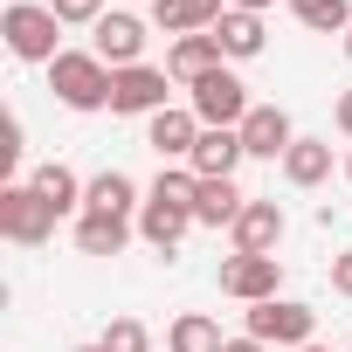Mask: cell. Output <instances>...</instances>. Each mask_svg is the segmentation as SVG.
I'll return each mask as SVG.
<instances>
[{"label":"cell","instance_id":"27","mask_svg":"<svg viewBox=\"0 0 352 352\" xmlns=\"http://www.w3.org/2000/svg\"><path fill=\"white\" fill-rule=\"evenodd\" d=\"M331 290H338V297H352V249H338V256H331Z\"/></svg>","mask_w":352,"mask_h":352},{"label":"cell","instance_id":"25","mask_svg":"<svg viewBox=\"0 0 352 352\" xmlns=\"http://www.w3.org/2000/svg\"><path fill=\"white\" fill-rule=\"evenodd\" d=\"M97 345H104V352H152V331H145L138 318H111Z\"/></svg>","mask_w":352,"mask_h":352},{"label":"cell","instance_id":"3","mask_svg":"<svg viewBox=\"0 0 352 352\" xmlns=\"http://www.w3.org/2000/svg\"><path fill=\"white\" fill-rule=\"evenodd\" d=\"M0 35H8V49H14L21 63H56V56H63V49H56L63 21L49 14V0H14V8L0 14Z\"/></svg>","mask_w":352,"mask_h":352},{"label":"cell","instance_id":"1","mask_svg":"<svg viewBox=\"0 0 352 352\" xmlns=\"http://www.w3.org/2000/svg\"><path fill=\"white\" fill-rule=\"evenodd\" d=\"M111 63L97 56V49H63L56 63H49V90H56V104H69V111H104L111 104Z\"/></svg>","mask_w":352,"mask_h":352},{"label":"cell","instance_id":"11","mask_svg":"<svg viewBox=\"0 0 352 352\" xmlns=\"http://www.w3.org/2000/svg\"><path fill=\"white\" fill-rule=\"evenodd\" d=\"M228 235H235V256H276V242H283V208H276V201H249Z\"/></svg>","mask_w":352,"mask_h":352},{"label":"cell","instance_id":"16","mask_svg":"<svg viewBox=\"0 0 352 352\" xmlns=\"http://www.w3.org/2000/svg\"><path fill=\"white\" fill-rule=\"evenodd\" d=\"M131 208H145L138 201V180H131V173H97V180H90V194H83V214H124L131 221Z\"/></svg>","mask_w":352,"mask_h":352},{"label":"cell","instance_id":"2","mask_svg":"<svg viewBox=\"0 0 352 352\" xmlns=\"http://www.w3.org/2000/svg\"><path fill=\"white\" fill-rule=\"evenodd\" d=\"M187 111H194V118H201L208 131H242V118H249L256 104H249V83H242V76H235V69L221 63L214 76L187 83Z\"/></svg>","mask_w":352,"mask_h":352},{"label":"cell","instance_id":"17","mask_svg":"<svg viewBox=\"0 0 352 352\" xmlns=\"http://www.w3.org/2000/svg\"><path fill=\"white\" fill-rule=\"evenodd\" d=\"M242 208H249V194H242L235 180H201L194 221H201V228H235V221H242Z\"/></svg>","mask_w":352,"mask_h":352},{"label":"cell","instance_id":"10","mask_svg":"<svg viewBox=\"0 0 352 352\" xmlns=\"http://www.w3.org/2000/svg\"><path fill=\"white\" fill-rule=\"evenodd\" d=\"M90 35H97L90 49H97L111 69H138V56H145V21H138V14H104Z\"/></svg>","mask_w":352,"mask_h":352},{"label":"cell","instance_id":"5","mask_svg":"<svg viewBox=\"0 0 352 352\" xmlns=\"http://www.w3.org/2000/svg\"><path fill=\"white\" fill-rule=\"evenodd\" d=\"M311 331H318V311L311 304H297V297H270V304H249V338H263V345H311Z\"/></svg>","mask_w":352,"mask_h":352},{"label":"cell","instance_id":"30","mask_svg":"<svg viewBox=\"0 0 352 352\" xmlns=\"http://www.w3.org/2000/svg\"><path fill=\"white\" fill-rule=\"evenodd\" d=\"M235 8H242V14H263V8H270V0H235Z\"/></svg>","mask_w":352,"mask_h":352},{"label":"cell","instance_id":"7","mask_svg":"<svg viewBox=\"0 0 352 352\" xmlns=\"http://www.w3.org/2000/svg\"><path fill=\"white\" fill-rule=\"evenodd\" d=\"M283 290V263L276 256H228L221 263V297L235 304H270Z\"/></svg>","mask_w":352,"mask_h":352},{"label":"cell","instance_id":"34","mask_svg":"<svg viewBox=\"0 0 352 352\" xmlns=\"http://www.w3.org/2000/svg\"><path fill=\"white\" fill-rule=\"evenodd\" d=\"M345 180H352V159H345Z\"/></svg>","mask_w":352,"mask_h":352},{"label":"cell","instance_id":"12","mask_svg":"<svg viewBox=\"0 0 352 352\" xmlns=\"http://www.w3.org/2000/svg\"><path fill=\"white\" fill-rule=\"evenodd\" d=\"M221 63H228V56H221L214 35H180V42L166 49V76H173V83H201V76H214Z\"/></svg>","mask_w":352,"mask_h":352},{"label":"cell","instance_id":"33","mask_svg":"<svg viewBox=\"0 0 352 352\" xmlns=\"http://www.w3.org/2000/svg\"><path fill=\"white\" fill-rule=\"evenodd\" d=\"M297 352H324V345H297Z\"/></svg>","mask_w":352,"mask_h":352},{"label":"cell","instance_id":"14","mask_svg":"<svg viewBox=\"0 0 352 352\" xmlns=\"http://www.w3.org/2000/svg\"><path fill=\"white\" fill-rule=\"evenodd\" d=\"M249 152H242V131H201V145H194V173L201 180H235V166H242Z\"/></svg>","mask_w":352,"mask_h":352},{"label":"cell","instance_id":"20","mask_svg":"<svg viewBox=\"0 0 352 352\" xmlns=\"http://www.w3.org/2000/svg\"><path fill=\"white\" fill-rule=\"evenodd\" d=\"M283 180H290V187H324V180H331V145H324V138H297V145L283 152Z\"/></svg>","mask_w":352,"mask_h":352},{"label":"cell","instance_id":"24","mask_svg":"<svg viewBox=\"0 0 352 352\" xmlns=\"http://www.w3.org/2000/svg\"><path fill=\"white\" fill-rule=\"evenodd\" d=\"M290 14L318 35H345L352 28V0H290Z\"/></svg>","mask_w":352,"mask_h":352},{"label":"cell","instance_id":"32","mask_svg":"<svg viewBox=\"0 0 352 352\" xmlns=\"http://www.w3.org/2000/svg\"><path fill=\"white\" fill-rule=\"evenodd\" d=\"M76 352H104V345H76Z\"/></svg>","mask_w":352,"mask_h":352},{"label":"cell","instance_id":"31","mask_svg":"<svg viewBox=\"0 0 352 352\" xmlns=\"http://www.w3.org/2000/svg\"><path fill=\"white\" fill-rule=\"evenodd\" d=\"M345 56H352V28H345Z\"/></svg>","mask_w":352,"mask_h":352},{"label":"cell","instance_id":"29","mask_svg":"<svg viewBox=\"0 0 352 352\" xmlns=\"http://www.w3.org/2000/svg\"><path fill=\"white\" fill-rule=\"evenodd\" d=\"M221 352H270V345H263V338H249V331H242V338H228V345H221Z\"/></svg>","mask_w":352,"mask_h":352},{"label":"cell","instance_id":"4","mask_svg":"<svg viewBox=\"0 0 352 352\" xmlns=\"http://www.w3.org/2000/svg\"><path fill=\"white\" fill-rule=\"evenodd\" d=\"M0 235L21 242V249H35V242L56 235V208H49L28 180H8V187H0Z\"/></svg>","mask_w":352,"mask_h":352},{"label":"cell","instance_id":"21","mask_svg":"<svg viewBox=\"0 0 352 352\" xmlns=\"http://www.w3.org/2000/svg\"><path fill=\"white\" fill-rule=\"evenodd\" d=\"M187 228H194V214H187V208H159V201H145V208H138V235H145L159 256L180 249V235H187Z\"/></svg>","mask_w":352,"mask_h":352},{"label":"cell","instance_id":"23","mask_svg":"<svg viewBox=\"0 0 352 352\" xmlns=\"http://www.w3.org/2000/svg\"><path fill=\"white\" fill-rule=\"evenodd\" d=\"M145 201H159V208H187V214H194V201H201V173H194V166H159V180H152Z\"/></svg>","mask_w":352,"mask_h":352},{"label":"cell","instance_id":"26","mask_svg":"<svg viewBox=\"0 0 352 352\" xmlns=\"http://www.w3.org/2000/svg\"><path fill=\"white\" fill-rule=\"evenodd\" d=\"M49 14H56L63 28H97V21H104V0H49Z\"/></svg>","mask_w":352,"mask_h":352},{"label":"cell","instance_id":"6","mask_svg":"<svg viewBox=\"0 0 352 352\" xmlns=\"http://www.w3.org/2000/svg\"><path fill=\"white\" fill-rule=\"evenodd\" d=\"M166 69H152V63H138V69H118L111 76V118H152V111H166Z\"/></svg>","mask_w":352,"mask_h":352},{"label":"cell","instance_id":"8","mask_svg":"<svg viewBox=\"0 0 352 352\" xmlns=\"http://www.w3.org/2000/svg\"><path fill=\"white\" fill-rule=\"evenodd\" d=\"M201 131H208V124H201L187 104H166V111H152V118H145V145H152L159 159H194Z\"/></svg>","mask_w":352,"mask_h":352},{"label":"cell","instance_id":"9","mask_svg":"<svg viewBox=\"0 0 352 352\" xmlns=\"http://www.w3.org/2000/svg\"><path fill=\"white\" fill-rule=\"evenodd\" d=\"M290 145H297V131H290V111L283 104H256L242 118V152L249 159H283Z\"/></svg>","mask_w":352,"mask_h":352},{"label":"cell","instance_id":"13","mask_svg":"<svg viewBox=\"0 0 352 352\" xmlns=\"http://www.w3.org/2000/svg\"><path fill=\"white\" fill-rule=\"evenodd\" d=\"M221 14H228L221 0H152V21H159L173 42H180V35H208Z\"/></svg>","mask_w":352,"mask_h":352},{"label":"cell","instance_id":"28","mask_svg":"<svg viewBox=\"0 0 352 352\" xmlns=\"http://www.w3.org/2000/svg\"><path fill=\"white\" fill-rule=\"evenodd\" d=\"M331 124L352 138V90H338V104H331Z\"/></svg>","mask_w":352,"mask_h":352},{"label":"cell","instance_id":"22","mask_svg":"<svg viewBox=\"0 0 352 352\" xmlns=\"http://www.w3.org/2000/svg\"><path fill=\"white\" fill-rule=\"evenodd\" d=\"M228 338H221V324L208 318V311H180L173 318V331H166V352H221Z\"/></svg>","mask_w":352,"mask_h":352},{"label":"cell","instance_id":"18","mask_svg":"<svg viewBox=\"0 0 352 352\" xmlns=\"http://www.w3.org/2000/svg\"><path fill=\"white\" fill-rule=\"evenodd\" d=\"M28 187H35V194H42V201L56 208V221H63V214H76V208H83V194H90V187L76 180V173H69L63 159H49V166H35V180H28Z\"/></svg>","mask_w":352,"mask_h":352},{"label":"cell","instance_id":"19","mask_svg":"<svg viewBox=\"0 0 352 352\" xmlns=\"http://www.w3.org/2000/svg\"><path fill=\"white\" fill-rule=\"evenodd\" d=\"M124 242H131L124 214H76V249L83 256H124Z\"/></svg>","mask_w":352,"mask_h":352},{"label":"cell","instance_id":"15","mask_svg":"<svg viewBox=\"0 0 352 352\" xmlns=\"http://www.w3.org/2000/svg\"><path fill=\"white\" fill-rule=\"evenodd\" d=\"M208 35L221 42V56H228V63H249V56H263V42H270V35H263V14H242V8H228Z\"/></svg>","mask_w":352,"mask_h":352}]
</instances>
